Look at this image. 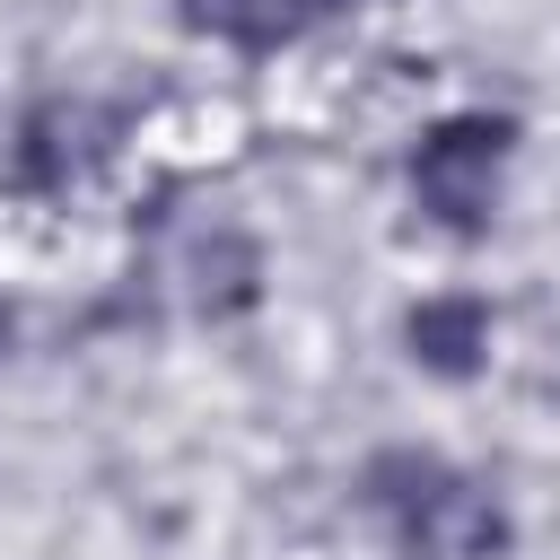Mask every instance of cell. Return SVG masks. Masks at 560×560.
<instances>
[{
    "mask_svg": "<svg viewBox=\"0 0 560 560\" xmlns=\"http://www.w3.org/2000/svg\"><path fill=\"white\" fill-rule=\"evenodd\" d=\"M499 166H508V122L455 114V122H438V131L411 149V192H420V210H429L438 228L472 236V228L490 219V201H499Z\"/></svg>",
    "mask_w": 560,
    "mask_h": 560,
    "instance_id": "cell-1",
    "label": "cell"
},
{
    "mask_svg": "<svg viewBox=\"0 0 560 560\" xmlns=\"http://www.w3.org/2000/svg\"><path fill=\"white\" fill-rule=\"evenodd\" d=\"M376 472L402 481V490L376 481V499L402 516V534H411L420 551H446V560H481V551H499V516H490L455 472H438V464H376Z\"/></svg>",
    "mask_w": 560,
    "mask_h": 560,
    "instance_id": "cell-2",
    "label": "cell"
},
{
    "mask_svg": "<svg viewBox=\"0 0 560 560\" xmlns=\"http://www.w3.org/2000/svg\"><path fill=\"white\" fill-rule=\"evenodd\" d=\"M481 350H490V315H481V298H429V306H411V359H420V368H438V376H472Z\"/></svg>",
    "mask_w": 560,
    "mask_h": 560,
    "instance_id": "cell-3",
    "label": "cell"
},
{
    "mask_svg": "<svg viewBox=\"0 0 560 560\" xmlns=\"http://www.w3.org/2000/svg\"><path fill=\"white\" fill-rule=\"evenodd\" d=\"M184 18L201 35H228V44H271V9L262 0H184Z\"/></svg>",
    "mask_w": 560,
    "mask_h": 560,
    "instance_id": "cell-4",
    "label": "cell"
},
{
    "mask_svg": "<svg viewBox=\"0 0 560 560\" xmlns=\"http://www.w3.org/2000/svg\"><path fill=\"white\" fill-rule=\"evenodd\" d=\"M332 9H359V0H289V18H332Z\"/></svg>",
    "mask_w": 560,
    "mask_h": 560,
    "instance_id": "cell-5",
    "label": "cell"
}]
</instances>
